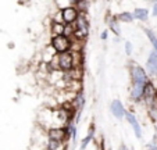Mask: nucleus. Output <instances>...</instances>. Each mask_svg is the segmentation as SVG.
I'll use <instances>...</instances> for the list:
<instances>
[{"mask_svg": "<svg viewBox=\"0 0 157 150\" xmlns=\"http://www.w3.org/2000/svg\"><path fill=\"white\" fill-rule=\"evenodd\" d=\"M129 70V77H131V89H129V99L135 103L142 102V94L143 88H145L146 82L149 81V77L146 74V70L140 67L139 64L131 61L128 65Z\"/></svg>", "mask_w": 157, "mask_h": 150, "instance_id": "obj_1", "label": "nucleus"}, {"mask_svg": "<svg viewBox=\"0 0 157 150\" xmlns=\"http://www.w3.org/2000/svg\"><path fill=\"white\" fill-rule=\"evenodd\" d=\"M74 27H75V33L72 38L86 40L89 36V31H90V22H89V20H88V14L79 13L78 18L74 22Z\"/></svg>", "mask_w": 157, "mask_h": 150, "instance_id": "obj_2", "label": "nucleus"}, {"mask_svg": "<svg viewBox=\"0 0 157 150\" xmlns=\"http://www.w3.org/2000/svg\"><path fill=\"white\" fill-rule=\"evenodd\" d=\"M46 136L52 140H60V142H68L71 139V133L67 129V127H53L46 129Z\"/></svg>", "mask_w": 157, "mask_h": 150, "instance_id": "obj_3", "label": "nucleus"}, {"mask_svg": "<svg viewBox=\"0 0 157 150\" xmlns=\"http://www.w3.org/2000/svg\"><path fill=\"white\" fill-rule=\"evenodd\" d=\"M49 44L52 46V49L56 52L57 54L60 53H65L70 52V46H71V40L68 38H65L64 35H59V36H52Z\"/></svg>", "mask_w": 157, "mask_h": 150, "instance_id": "obj_4", "label": "nucleus"}, {"mask_svg": "<svg viewBox=\"0 0 157 150\" xmlns=\"http://www.w3.org/2000/svg\"><path fill=\"white\" fill-rule=\"evenodd\" d=\"M154 99H157V88L154 86V83L151 81H147L143 88V94H142V102L146 107L153 102Z\"/></svg>", "mask_w": 157, "mask_h": 150, "instance_id": "obj_5", "label": "nucleus"}, {"mask_svg": "<svg viewBox=\"0 0 157 150\" xmlns=\"http://www.w3.org/2000/svg\"><path fill=\"white\" fill-rule=\"evenodd\" d=\"M61 17H63V22L64 24H74L75 20L78 18V10L75 9V6H67L63 7L61 10Z\"/></svg>", "mask_w": 157, "mask_h": 150, "instance_id": "obj_6", "label": "nucleus"}, {"mask_svg": "<svg viewBox=\"0 0 157 150\" xmlns=\"http://www.w3.org/2000/svg\"><path fill=\"white\" fill-rule=\"evenodd\" d=\"M59 56V70L63 72H67L70 71L74 65H72V57L70 52H65V53H60Z\"/></svg>", "mask_w": 157, "mask_h": 150, "instance_id": "obj_7", "label": "nucleus"}, {"mask_svg": "<svg viewBox=\"0 0 157 150\" xmlns=\"http://www.w3.org/2000/svg\"><path fill=\"white\" fill-rule=\"evenodd\" d=\"M124 118L128 121V124H129L131 127H132L135 136H136L138 139L142 138V128H140V124H139V121H138V118L135 117V114H133V113H131V111H127V113H125V117Z\"/></svg>", "mask_w": 157, "mask_h": 150, "instance_id": "obj_8", "label": "nucleus"}, {"mask_svg": "<svg viewBox=\"0 0 157 150\" xmlns=\"http://www.w3.org/2000/svg\"><path fill=\"white\" fill-rule=\"evenodd\" d=\"M110 111H111V114H113L117 120H122V118L125 117L127 110H125L124 104H122L120 100L116 99V100H113V102H111V104H110Z\"/></svg>", "mask_w": 157, "mask_h": 150, "instance_id": "obj_9", "label": "nucleus"}, {"mask_svg": "<svg viewBox=\"0 0 157 150\" xmlns=\"http://www.w3.org/2000/svg\"><path fill=\"white\" fill-rule=\"evenodd\" d=\"M85 94H83V92H79V93H77L74 97H72L71 100V107L74 111H77L78 114H81V111L83 110V107H85Z\"/></svg>", "mask_w": 157, "mask_h": 150, "instance_id": "obj_10", "label": "nucleus"}, {"mask_svg": "<svg viewBox=\"0 0 157 150\" xmlns=\"http://www.w3.org/2000/svg\"><path fill=\"white\" fill-rule=\"evenodd\" d=\"M146 68L150 75H157V53L154 50L149 53V57L146 60Z\"/></svg>", "mask_w": 157, "mask_h": 150, "instance_id": "obj_11", "label": "nucleus"}, {"mask_svg": "<svg viewBox=\"0 0 157 150\" xmlns=\"http://www.w3.org/2000/svg\"><path fill=\"white\" fill-rule=\"evenodd\" d=\"M72 57V65L74 67H83L85 64V52H70Z\"/></svg>", "mask_w": 157, "mask_h": 150, "instance_id": "obj_12", "label": "nucleus"}, {"mask_svg": "<svg viewBox=\"0 0 157 150\" xmlns=\"http://www.w3.org/2000/svg\"><path fill=\"white\" fill-rule=\"evenodd\" d=\"M46 149L48 150H67V142L48 139V142H46Z\"/></svg>", "mask_w": 157, "mask_h": 150, "instance_id": "obj_13", "label": "nucleus"}, {"mask_svg": "<svg viewBox=\"0 0 157 150\" xmlns=\"http://www.w3.org/2000/svg\"><path fill=\"white\" fill-rule=\"evenodd\" d=\"M107 25H109V29L110 31H113V33L114 35H117V36H120L121 35V32H120V24H118V20H117L116 17H109L107 18Z\"/></svg>", "mask_w": 157, "mask_h": 150, "instance_id": "obj_14", "label": "nucleus"}, {"mask_svg": "<svg viewBox=\"0 0 157 150\" xmlns=\"http://www.w3.org/2000/svg\"><path fill=\"white\" fill-rule=\"evenodd\" d=\"M49 31H50V36L63 35V32H64V24L52 21V22H50V29H49Z\"/></svg>", "mask_w": 157, "mask_h": 150, "instance_id": "obj_15", "label": "nucleus"}, {"mask_svg": "<svg viewBox=\"0 0 157 150\" xmlns=\"http://www.w3.org/2000/svg\"><path fill=\"white\" fill-rule=\"evenodd\" d=\"M133 18L135 20H139V21H146L149 17V11L146 9H135L132 13Z\"/></svg>", "mask_w": 157, "mask_h": 150, "instance_id": "obj_16", "label": "nucleus"}, {"mask_svg": "<svg viewBox=\"0 0 157 150\" xmlns=\"http://www.w3.org/2000/svg\"><path fill=\"white\" fill-rule=\"evenodd\" d=\"M116 18L118 20V22H125V24H129V22H132V21L135 20L133 15H132V13H129V11L120 13L118 15H116Z\"/></svg>", "mask_w": 157, "mask_h": 150, "instance_id": "obj_17", "label": "nucleus"}, {"mask_svg": "<svg viewBox=\"0 0 157 150\" xmlns=\"http://www.w3.org/2000/svg\"><path fill=\"white\" fill-rule=\"evenodd\" d=\"M147 114L153 121H157V99H154L147 107Z\"/></svg>", "mask_w": 157, "mask_h": 150, "instance_id": "obj_18", "label": "nucleus"}, {"mask_svg": "<svg viewBox=\"0 0 157 150\" xmlns=\"http://www.w3.org/2000/svg\"><path fill=\"white\" fill-rule=\"evenodd\" d=\"M145 33H146V36L149 38V40H150L151 46H153V50L157 53V36L154 35V32L151 29H149V28H145Z\"/></svg>", "mask_w": 157, "mask_h": 150, "instance_id": "obj_19", "label": "nucleus"}, {"mask_svg": "<svg viewBox=\"0 0 157 150\" xmlns=\"http://www.w3.org/2000/svg\"><path fill=\"white\" fill-rule=\"evenodd\" d=\"M88 7H89L88 0H78V3L75 4V9L78 10V13H83V14H88Z\"/></svg>", "mask_w": 157, "mask_h": 150, "instance_id": "obj_20", "label": "nucleus"}, {"mask_svg": "<svg viewBox=\"0 0 157 150\" xmlns=\"http://www.w3.org/2000/svg\"><path fill=\"white\" fill-rule=\"evenodd\" d=\"M74 33H75L74 24H64V32H63V35H64L65 38L71 39L72 36H74Z\"/></svg>", "mask_w": 157, "mask_h": 150, "instance_id": "obj_21", "label": "nucleus"}, {"mask_svg": "<svg viewBox=\"0 0 157 150\" xmlns=\"http://www.w3.org/2000/svg\"><path fill=\"white\" fill-rule=\"evenodd\" d=\"M93 133H95V131H93V127H92V128H90V132H89V135L86 136V138L82 139V143H81V150H85L86 146L90 143V140L93 139Z\"/></svg>", "mask_w": 157, "mask_h": 150, "instance_id": "obj_22", "label": "nucleus"}, {"mask_svg": "<svg viewBox=\"0 0 157 150\" xmlns=\"http://www.w3.org/2000/svg\"><path fill=\"white\" fill-rule=\"evenodd\" d=\"M124 49H125V53L129 56V54L132 53V49H133V47H132V43H131V42H128V40L124 42Z\"/></svg>", "mask_w": 157, "mask_h": 150, "instance_id": "obj_23", "label": "nucleus"}, {"mask_svg": "<svg viewBox=\"0 0 157 150\" xmlns=\"http://www.w3.org/2000/svg\"><path fill=\"white\" fill-rule=\"evenodd\" d=\"M52 21H54V22H63V17H61V11H60V10H57V14H54L53 17H52Z\"/></svg>", "mask_w": 157, "mask_h": 150, "instance_id": "obj_24", "label": "nucleus"}, {"mask_svg": "<svg viewBox=\"0 0 157 150\" xmlns=\"http://www.w3.org/2000/svg\"><path fill=\"white\" fill-rule=\"evenodd\" d=\"M147 150H157V136H154L153 142L147 146Z\"/></svg>", "mask_w": 157, "mask_h": 150, "instance_id": "obj_25", "label": "nucleus"}, {"mask_svg": "<svg viewBox=\"0 0 157 150\" xmlns=\"http://www.w3.org/2000/svg\"><path fill=\"white\" fill-rule=\"evenodd\" d=\"M107 36H109V32H107V31H103V32L100 33V38L103 39V40H107Z\"/></svg>", "mask_w": 157, "mask_h": 150, "instance_id": "obj_26", "label": "nucleus"}, {"mask_svg": "<svg viewBox=\"0 0 157 150\" xmlns=\"http://www.w3.org/2000/svg\"><path fill=\"white\" fill-rule=\"evenodd\" d=\"M151 13H153L154 17H157V3L153 4V11H151Z\"/></svg>", "mask_w": 157, "mask_h": 150, "instance_id": "obj_27", "label": "nucleus"}, {"mask_svg": "<svg viewBox=\"0 0 157 150\" xmlns=\"http://www.w3.org/2000/svg\"><path fill=\"white\" fill-rule=\"evenodd\" d=\"M68 2V6H75L78 3V0H67Z\"/></svg>", "mask_w": 157, "mask_h": 150, "instance_id": "obj_28", "label": "nucleus"}, {"mask_svg": "<svg viewBox=\"0 0 157 150\" xmlns=\"http://www.w3.org/2000/svg\"><path fill=\"white\" fill-rule=\"evenodd\" d=\"M118 150H128V147L125 146V144H121V146L118 147Z\"/></svg>", "mask_w": 157, "mask_h": 150, "instance_id": "obj_29", "label": "nucleus"}, {"mask_svg": "<svg viewBox=\"0 0 157 150\" xmlns=\"http://www.w3.org/2000/svg\"><path fill=\"white\" fill-rule=\"evenodd\" d=\"M147 2H150L151 4H154V3H157V0H147Z\"/></svg>", "mask_w": 157, "mask_h": 150, "instance_id": "obj_30", "label": "nucleus"}, {"mask_svg": "<svg viewBox=\"0 0 157 150\" xmlns=\"http://www.w3.org/2000/svg\"><path fill=\"white\" fill-rule=\"evenodd\" d=\"M44 150H48V149H44Z\"/></svg>", "mask_w": 157, "mask_h": 150, "instance_id": "obj_31", "label": "nucleus"}]
</instances>
